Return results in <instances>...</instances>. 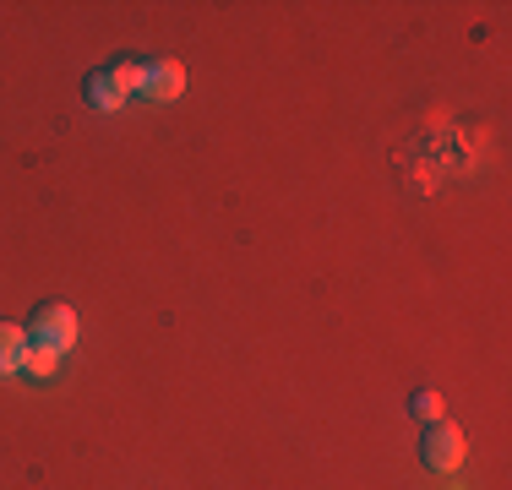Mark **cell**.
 I'll return each instance as SVG.
<instances>
[{
	"label": "cell",
	"instance_id": "1",
	"mask_svg": "<svg viewBox=\"0 0 512 490\" xmlns=\"http://www.w3.org/2000/svg\"><path fill=\"white\" fill-rule=\"evenodd\" d=\"M28 333V343L33 349H50V354H66L71 343H77V333H82V322H77V311L71 305H60V300H50V305H39L33 311V322L22 327Z\"/></svg>",
	"mask_w": 512,
	"mask_h": 490
},
{
	"label": "cell",
	"instance_id": "2",
	"mask_svg": "<svg viewBox=\"0 0 512 490\" xmlns=\"http://www.w3.org/2000/svg\"><path fill=\"white\" fill-rule=\"evenodd\" d=\"M420 463H425L431 474H453L458 463H463V431H458V425H447V420L425 425V436H420Z\"/></svg>",
	"mask_w": 512,
	"mask_h": 490
},
{
	"label": "cell",
	"instance_id": "3",
	"mask_svg": "<svg viewBox=\"0 0 512 490\" xmlns=\"http://www.w3.org/2000/svg\"><path fill=\"white\" fill-rule=\"evenodd\" d=\"M186 93V66L180 60H142V93L148 104H175Z\"/></svg>",
	"mask_w": 512,
	"mask_h": 490
},
{
	"label": "cell",
	"instance_id": "4",
	"mask_svg": "<svg viewBox=\"0 0 512 490\" xmlns=\"http://www.w3.org/2000/svg\"><path fill=\"white\" fill-rule=\"evenodd\" d=\"M82 93H88V104H93V109H120V104L131 98V93L115 82V71H109V66L88 71V88H82Z\"/></svg>",
	"mask_w": 512,
	"mask_h": 490
},
{
	"label": "cell",
	"instance_id": "5",
	"mask_svg": "<svg viewBox=\"0 0 512 490\" xmlns=\"http://www.w3.org/2000/svg\"><path fill=\"white\" fill-rule=\"evenodd\" d=\"M22 354H28V333L17 322H0V376L22 371Z\"/></svg>",
	"mask_w": 512,
	"mask_h": 490
},
{
	"label": "cell",
	"instance_id": "6",
	"mask_svg": "<svg viewBox=\"0 0 512 490\" xmlns=\"http://www.w3.org/2000/svg\"><path fill=\"white\" fill-rule=\"evenodd\" d=\"M409 414H414V420H420V425H436V420H442V414H447V398H442V392H436V387H420V392H414V398H409Z\"/></svg>",
	"mask_w": 512,
	"mask_h": 490
},
{
	"label": "cell",
	"instance_id": "7",
	"mask_svg": "<svg viewBox=\"0 0 512 490\" xmlns=\"http://www.w3.org/2000/svg\"><path fill=\"white\" fill-rule=\"evenodd\" d=\"M55 365H60V354H50V349H33V343H28V354H22V371H28L33 382H50V376H55Z\"/></svg>",
	"mask_w": 512,
	"mask_h": 490
},
{
	"label": "cell",
	"instance_id": "8",
	"mask_svg": "<svg viewBox=\"0 0 512 490\" xmlns=\"http://www.w3.org/2000/svg\"><path fill=\"white\" fill-rule=\"evenodd\" d=\"M109 71H115V82H120L126 93H142V60H115Z\"/></svg>",
	"mask_w": 512,
	"mask_h": 490
}]
</instances>
